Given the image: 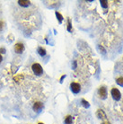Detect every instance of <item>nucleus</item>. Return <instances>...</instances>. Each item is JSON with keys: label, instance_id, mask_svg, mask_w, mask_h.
I'll return each instance as SVG.
<instances>
[{"label": "nucleus", "instance_id": "1", "mask_svg": "<svg viewBox=\"0 0 123 124\" xmlns=\"http://www.w3.org/2000/svg\"><path fill=\"white\" fill-rule=\"evenodd\" d=\"M31 69H32L33 74L38 76V77H40V76H41L43 74V68L40 66V64H39V63H34V64H32Z\"/></svg>", "mask_w": 123, "mask_h": 124}, {"label": "nucleus", "instance_id": "2", "mask_svg": "<svg viewBox=\"0 0 123 124\" xmlns=\"http://www.w3.org/2000/svg\"><path fill=\"white\" fill-rule=\"evenodd\" d=\"M70 90L75 94H77L81 92V85L77 82H72L70 84Z\"/></svg>", "mask_w": 123, "mask_h": 124}, {"label": "nucleus", "instance_id": "3", "mask_svg": "<svg viewBox=\"0 0 123 124\" xmlns=\"http://www.w3.org/2000/svg\"><path fill=\"white\" fill-rule=\"evenodd\" d=\"M25 50V46L23 43H22V42H17V43L15 45L14 47V50H15V52L17 53V54H22V53Z\"/></svg>", "mask_w": 123, "mask_h": 124}, {"label": "nucleus", "instance_id": "4", "mask_svg": "<svg viewBox=\"0 0 123 124\" xmlns=\"http://www.w3.org/2000/svg\"><path fill=\"white\" fill-rule=\"evenodd\" d=\"M43 109H44V104L40 102H34L33 105H32V110H33L36 113H40V112H41V111H42Z\"/></svg>", "mask_w": 123, "mask_h": 124}, {"label": "nucleus", "instance_id": "5", "mask_svg": "<svg viewBox=\"0 0 123 124\" xmlns=\"http://www.w3.org/2000/svg\"><path fill=\"white\" fill-rule=\"evenodd\" d=\"M97 93H98L99 97H100L102 100H104L107 98V89H106V87L105 86L99 87L98 92H97Z\"/></svg>", "mask_w": 123, "mask_h": 124}, {"label": "nucleus", "instance_id": "6", "mask_svg": "<svg viewBox=\"0 0 123 124\" xmlns=\"http://www.w3.org/2000/svg\"><path fill=\"white\" fill-rule=\"evenodd\" d=\"M111 96L115 101H120V98H121V93H120V90L117 89V88H112L111 91Z\"/></svg>", "mask_w": 123, "mask_h": 124}, {"label": "nucleus", "instance_id": "7", "mask_svg": "<svg viewBox=\"0 0 123 124\" xmlns=\"http://www.w3.org/2000/svg\"><path fill=\"white\" fill-rule=\"evenodd\" d=\"M18 5L22 7H28L31 6V2L29 0H19Z\"/></svg>", "mask_w": 123, "mask_h": 124}, {"label": "nucleus", "instance_id": "8", "mask_svg": "<svg viewBox=\"0 0 123 124\" xmlns=\"http://www.w3.org/2000/svg\"><path fill=\"white\" fill-rule=\"evenodd\" d=\"M96 116L98 117V119H101V120H105L106 119V114H105V112L102 111V109H99L98 111H97Z\"/></svg>", "mask_w": 123, "mask_h": 124}, {"label": "nucleus", "instance_id": "9", "mask_svg": "<svg viewBox=\"0 0 123 124\" xmlns=\"http://www.w3.org/2000/svg\"><path fill=\"white\" fill-rule=\"evenodd\" d=\"M37 53L40 55V57H45L47 55V50L42 48V47H38L37 48Z\"/></svg>", "mask_w": 123, "mask_h": 124}, {"label": "nucleus", "instance_id": "10", "mask_svg": "<svg viewBox=\"0 0 123 124\" xmlns=\"http://www.w3.org/2000/svg\"><path fill=\"white\" fill-rule=\"evenodd\" d=\"M55 15H56V17H57V19H58V21H59V23L61 24L62 22H63V20H64V17H63V16H62L59 12H58V11H56V12H55Z\"/></svg>", "mask_w": 123, "mask_h": 124}, {"label": "nucleus", "instance_id": "11", "mask_svg": "<svg viewBox=\"0 0 123 124\" xmlns=\"http://www.w3.org/2000/svg\"><path fill=\"white\" fill-rule=\"evenodd\" d=\"M72 122H73V117L71 115L66 116L64 120V124H72Z\"/></svg>", "mask_w": 123, "mask_h": 124}, {"label": "nucleus", "instance_id": "12", "mask_svg": "<svg viewBox=\"0 0 123 124\" xmlns=\"http://www.w3.org/2000/svg\"><path fill=\"white\" fill-rule=\"evenodd\" d=\"M67 30L68 32H72L73 31V27H72V23L69 18L68 19V26H67Z\"/></svg>", "mask_w": 123, "mask_h": 124}, {"label": "nucleus", "instance_id": "13", "mask_svg": "<svg viewBox=\"0 0 123 124\" xmlns=\"http://www.w3.org/2000/svg\"><path fill=\"white\" fill-rule=\"evenodd\" d=\"M100 5H101V6H102L103 9H107L108 6H109L108 1H106V0H101L100 1Z\"/></svg>", "mask_w": 123, "mask_h": 124}, {"label": "nucleus", "instance_id": "14", "mask_svg": "<svg viewBox=\"0 0 123 124\" xmlns=\"http://www.w3.org/2000/svg\"><path fill=\"white\" fill-rule=\"evenodd\" d=\"M81 103H82V105L85 107V108H89L90 107V103L85 99H82L81 100Z\"/></svg>", "mask_w": 123, "mask_h": 124}, {"label": "nucleus", "instance_id": "15", "mask_svg": "<svg viewBox=\"0 0 123 124\" xmlns=\"http://www.w3.org/2000/svg\"><path fill=\"white\" fill-rule=\"evenodd\" d=\"M116 82H117V84L120 85V86L123 87V77H120V78H118L116 79Z\"/></svg>", "mask_w": 123, "mask_h": 124}, {"label": "nucleus", "instance_id": "16", "mask_svg": "<svg viewBox=\"0 0 123 124\" xmlns=\"http://www.w3.org/2000/svg\"><path fill=\"white\" fill-rule=\"evenodd\" d=\"M98 50H100V51H102V53L103 54V55H105V53H106V50H105V49L102 46V45H98Z\"/></svg>", "mask_w": 123, "mask_h": 124}, {"label": "nucleus", "instance_id": "17", "mask_svg": "<svg viewBox=\"0 0 123 124\" xmlns=\"http://www.w3.org/2000/svg\"><path fill=\"white\" fill-rule=\"evenodd\" d=\"M6 53V49L5 48H1L0 49V54H5Z\"/></svg>", "mask_w": 123, "mask_h": 124}, {"label": "nucleus", "instance_id": "18", "mask_svg": "<svg viewBox=\"0 0 123 124\" xmlns=\"http://www.w3.org/2000/svg\"><path fill=\"white\" fill-rule=\"evenodd\" d=\"M66 77H67L66 75H63L61 78H60V79H59V82H60V83H62V82H63V80H64L65 78H66Z\"/></svg>", "mask_w": 123, "mask_h": 124}, {"label": "nucleus", "instance_id": "19", "mask_svg": "<svg viewBox=\"0 0 123 124\" xmlns=\"http://www.w3.org/2000/svg\"><path fill=\"white\" fill-rule=\"evenodd\" d=\"M73 68H74V69L77 68V61H76V60H74V62H73Z\"/></svg>", "mask_w": 123, "mask_h": 124}, {"label": "nucleus", "instance_id": "20", "mask_svg": "<svg viewBox=\"0 0 123 124\" xmlns=\"http://www.w3.org/2000/svg\"><path fill=\"white\" fill-rule=\"evenodd\" d=\"M2 62H3V57H2V55L0 54V64H1Z\"/></svg>", "mask_w": 123, "mask_h": 124}, {"label": "nucleus", "instance_id": "21", "mask_svg": "<svg viewBox=\"0 0 123 124\" xmlns=\"http://www.w3.org/2000/svg\"><path fill=\"white\" fill-rule=\"evenodd\" d=\"M2 28H3V23L0 22V30H2Z\"/></svg>", "mask_w": 123, "mask_h": 124}, {"label": "nucleus", "instance_id": "22", "mask_svg": "<svg viewBox=\"0 0 123 124\" xmlns=\"http://www.w3.org/2000/svg\"><path fill=\"white\" fill-rule=\"evenodd\" d=\"M102 124H111V123H110V121H104V122H102Z\"/></svg>", "mask_w": 123, "mask_h": 124}, {"label": "nucleus", "instance_id": "23", "mask_svg": "<svg viewBox=\"0 0 123 124\" xmlns=\"http://www.w3.org/2000/svg\"><path fill=\"white\" fill-rule=\"evenodd\" d=\"M38 124H44V123H43V122H39Z\"/></svg>", "mask_w": 123, "mask_h": 124}]
</instances>
